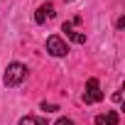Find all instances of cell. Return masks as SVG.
Instances as JSON below:
<instances>
[{
	"instance_id": "6",
	"label": "cell",
	"mask_w": 125,
	"mask_h": 125,
	"mask_svg": "<svg viewBox=\"0 0 125 125\" xmlns=\"http://www.w3.org/2000/svg\"><path fill=\"white\" fill-rule=\"evenodd\" d=\"M96 125H118V113L115 110H105V113L96 115Z\"/></svg>"
},
{
	"instance_id": "2",
	"label": "cell",
	"mask_w": 125,
	"mask_h": 125,
	"mask_svg": "<svg viewBox=\"0 0 125 125\" xmlns=\"http://www.w3.org/2000/svg\"><path fill=\"white\" fill-rule=\"evenodd\" d=\"M98 101H103L101 83H98V79H88L86 81V91H83V103H98Z\"/></svg>"
},
{
	"instance_id": "8",
	"label": "cell",
	"mask_w": 125,
	"mask_h": 125,
	"mask_svg": "<svg viewBox=\"0 0 125 125\" xmlns=\"http://www.w3.org/2000/svg\"><path fill=\"white\" fill-rule=\"evenodd\" d=\"M42 110H47V113H54V110H59V108H56L54 103H47V101H44V103H42Z\"/></svg>"
},
{
	"instance_id": "4",
	"label": "cell",
	"mask_w": 125,
	"mask_h": 125,
	"mask_svg": "<svg viewBox=\"0 0 125 125\" xmlns=\"http://www.w3.org/2000/svg\"><path fill=\"white\" fill-rule=\"evenodd\" d=\"M54 17V5L52 3H44V5H39L37 8V12H34V22L37 25H44L47 20H52Z\"/></svg>"
},
{
	"instance_id": "7",
	"label": "cell",
	"mask_w": 125,
	"mask_h": 125,
	"mask_svg": "<svg viewBox=\"0 0 125 125\" xmlns=\"http://www.w3.org/2000/svg\"><path fill=\"white\" fill-rule=\"evenodd\" d=\"M20 125H47V118H37V115H25V118H20Z\"/></svg>"
},
{
	"instance_id": "5",
	"label": "cell",
	"mask_w": 125,
	"mask_h": 125,
	"mask_svg": "<svg viewBox=\"0 0 125 125\" xmlns=\"http://www.w3.org/2000/svg\"><path fill=\"white\" fill-rule=\"evenodd\" d=\"M61 30L66 32V37H69L74 44H83V42H86V34H83V32H79L71 22H64V27H61Z\"/></svg>"
},
{
	"instance_id": "3",
	"label": "cell",
	"mask_w": 125,
	"mask_h": 125,
	"mask_svg": "<svg viewBox=\"0 0 125 125\" xmlns=\"http://www.w3.org/2000/svg\"><path fill=\"white\" fill-rule=\"evenodd\" d=\"M47 52L52 54V56H66L69 54V47H66V42L61 39V37H49L47 39Z\"/></svg>"
},
{
	"instance_id": "1",
	"label": "cell",
	"mask_w": 125,
	"mask_h": 125,
	"mask_svg": "<svg viewBox=\"0 0 125 125\" xmlns=\"http://www.w3.org/2000/svg\"><path fill=\"white\" fill-rule=\"evenodd\" d=\"M27 79V66L25 64H20V61H12V64L5 69V76H3V81H5V86H20L22 81Z\"/></svg>"
},
{
	"instance_id": "9",
	"label": "cell",
	"mask_w": 125,
	"mask_h": 125,
	"mask_svg": "<svg viewBox=\"0 0 125 125\" xmlns=\"http://www.w3.org/2000/svg\"><path fill=\"white\" fill-rule=\"evenodd\" d=\"M54 125H76V123H74L71 118H59V120H56Z\"/></svg>"
},
{
	"instance_id": "11",
	"label": "cell",
	"mask_w": 125,
	"mask_h": 125,
	"mask_svg": "<svg viewBox=\"0 0 125 125\" xmlns=\"http://www.w3.org/2000/svg\"><path fill=\"white\" fill-rule=\"evenodd\" d=\"M64 3H71V0H64Z\"/></svg>"
},
{
	"instance_id": "10",
	"label": "cell",
	"mask_w": 125,
	"mask_h": 125,
	"mask_svg": "<svg viewBox=\"0 0 125 125\" xmlns=\"http://www.w3.org/2000/svg\"><path fill=\"white\" fill-rule=\"evenodd\" d=\"M115 27H118V30H123V27H125V17H118V22H115Z\"/></svg>"
}]
</instances>
